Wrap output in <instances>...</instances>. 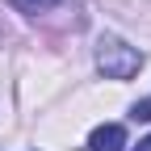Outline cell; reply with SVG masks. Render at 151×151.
<instances>
[{"label": "cell", "mask_w": 151, "mask_h": 151, "mask_svg": "<svg viewBox=\"0 0 151 151\" xmlns=\"http://www.w3.org/2000/svg\"><path fill=\"white\" fill-rule=\"evenodd\" d=\"M97 67L105 71V80H130V76H139L143 55L130 46V42H122V38L105 34L101 42H97Z\"/></svg>", "instance_id": "1"}, {"label": "cell", "mask_w": 151, "mask_h": 151, "mask_svg": "<svg viewBox=\"0 0 151 151\" xmlns=\"http://www.w3.org/2000/svg\"><path fill=\"white\" fill-rule=\"evenodd\" d=\"M88 151H126V130L118 122H105L88 134Z\"/></svg>", "instance_id": "2"}, {"label": "cell", "mask_w": 151, "mask_h": 151, "mask_svg": "<svg viewBox=\"0 0 151 151\" xmlns=\"http://www.w3.org/2000/svg\"><path fill=\"white\" fill-rule=\"evenodd\" d=\"M13 4L21 9V13H46V9L59 4V0H13Z\"/></svg>", "instance_id": "3"}, {"label": "cell", "mask_w": 151, "mask_h": 151, "mask_svg": "<svg viewBox=\"0 0 151 151\" xmlns=\"http://www.w3.org/2000/svg\"><path fill=\"white\" fill-rule=\"evenodd\" d=\"M130 118H134V122H151V97H147V101H139L134 109H130Z\"/></svg>", "instance_id": "4"}, {"label": "cell", "mask_w": 151, "mask_h": 151, "mask_svg": "<svg viewBox=\"0 0 151 151\" xmlns=\"http://www.w3.org/2000/svg\"><path fill=\"white\" fill-rule=\"evenodd\" d=\"M134 151H151V134H147V139H143V143H139Z\"/></svg>", "instance_id": "5"}]
</instances>
